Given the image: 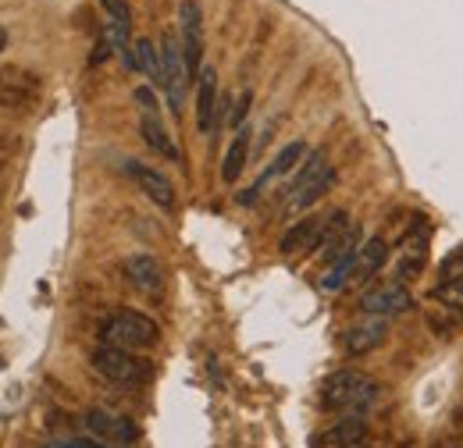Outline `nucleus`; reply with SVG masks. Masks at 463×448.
<instances>
[{"label":"nucleus","instance_id":"nucleus-13","mask_svg":"<svg viewBox=\"0 0 463 448\" xmlns=\"http://www.w3.org/2000/svg\"><path fill=\"white\" fill-rule=\"evenodd\" d=\"M325 221H328V218H303V221H296L289 231L279 238V249H282L286 257L321 249V238H325Z\"/></svg>","mask_w":463,"mask_h":448},{"label":"nucleus","instance_id":"nucleus-7","mask_svg":"<svg viewBox=\"0 0 463 448\" xmlns=\"http://www.w3.org/2000/svg\"><path fill=\"white\" fill-rule=\"evenodd\" d=\"M157 47H161V89L168 93L172 114H182V93H185V82H189L185 61H182V47H178V40H175L172 33L161 36Z\"/></svg>","mask_w":463,"mask_h":448},{"label":"nucleus","instance_id":"nucleus-20","mask_svg":"<svg viewBox=\"0 0 463 448\" xmlns=\"http://www.w3.org/2000/svg\"><path fill=\"white\" fill-rule=\"evenodd\" d=\"M250 128L242 125V128H235V139H232L229 154H225V164H222V178L225 182H235L239 174H242V168H246V161H250Z\"/></svg>","mask_w":463,"mask_h":448},{"label":"nucleus","instance_id":"nucleus-4","mask_svg":"<svg viewBox=\"0 0 463 448\" xmlns=\"http://www.w3.org/2000/svg\"><path fill=\"white\" fill-rule=\"evenodd\" d=\"M332 185H335V168L328 164L325 150L307 154V161H303V168H299V174H296V182H292V189H289V210H307V207H314Z\"/></svg>","mask_w":463,"mask_h":448},{"label":"nucleus","instance_id":"nucleus-19","mask_svg":"<svg viewBox=\"0 0 463 448\" xmlns=\"http://www.w3.org/2000/svg\"><path fill=\"white\" fill-rule=\"evenodd\" d=\"M424 260H428V228H424V235L417 238V228L410 231V238L403 242V249H400V267H396V281H410L420 275V267H424Z\"/></svg>","mask_w":463,"mask_h":448},{"label":"nucleus","instance_id":"nucleus-21","mask_svg":"<svg viewBox=\"0 0 463 448\" xmlns=\"http://www.w3.org/2000/svg\"><path fill=\"white\" fill-rule=\"evenodd\" d=\"M360 246H364V242H360ZM360 246L349 249L346 257H339L335 264H328V271L321 275V292H343L349 281H353V267H356V253H360Z\"/></svg>","mask_w":463,"mask_h":448},{"label":"nucleus","instance_id":"nucleus-26","mask_svg":"<svg viewBox=\"0 0 463 448\" xmlns=\"http://www.w3.org/2000/svg\"><path fill=\"white\" fill-rule=\"evenodd\" d=\"M250 100H253V97H250V89H246V93L239 97V107L232 111V125H235V128H242V117H246V111H250Z\"/></svg>","mask_w":463,"mask_h":448},{"label":"nucleus","instance_id":"nucleus-18","mask_svg":"<svg viewBox=\"0 0 463 448\" xmlns=\"http://www.w3.org/2000/svg\"><path fill=\"white\" fill-rule=\"evenodd\" d=\"M389 260V242L382 238V235H371L364 246H360V253H356V267H353V281H371L378 271H382V264Z\"/></svg>","mask_w":463,"mask_h":448},{"label":"nucleus","instance_id":"nucleus-16","mask_svg":"<svg viewBox=\"0 0 463 448\" xmlns=\"http://www.w3.org/2000/svg\"><path fill=\"white\" fill-rule=\"evenodd\" d=\"M303 161H307V143H299V139H296V143H289V146H282V150H279V157L271 161V168L260 174V182H257V185H253L246 196H239V203H253L264 182H271L275 174H289V171L296 168V164H303Z\"/></svg>","mask_w":463,"mask_h":448},{"label":"nucleus","instance_id":"nucleus-25","mask_svg":"<svg viewBox=\"0 0 463 448\" xmlns=\"http://www.w3.org/2000/svg\"><path fill=\"white\" fill-rule=\"evenodd\" d=\"M132 100L143 107V114H154V117H157V107H161V104H157V93H154L150 86H136V89H132Z\"/></svg>","mask_w":463,"mask_h":448},{"label":"nucleus","instance_id":"nucleus-11","mask_svg":"<svg viewBox=\"0 0 463 448\" xmlns=\"http://www.w3.org/2000/svg\"><path fill=\"white\" fill-rule=\"evenodd\" d=\"M367 438H371V427L364 416H343L314 438V448H367Z\"/></svg>","mask_w":463,"mask_h":448},{"label":"nucleus","instance_id":"nucleus-6","mask_svg":"<svg viewBox=\"0 0 463 448\" xmlns=\"http://www.w3.org/2000/svg\"><path fill=\"white\" fill-rule=\"evenodd\" d=\"M360 310L367 313V317H385V321H392V317H403L413 310V295H410V288H406L403 281H382V285H374V288H367L364 295H360Z\"/></svg>","mask_w":463,"mask_h":448},{"label":"nucleus","instance_id":"nucleus-8","mask_svg":"<svg viewBox=\"0 0 463 448\" xmlns=\"http://www.w3.org/2000/svg\"><path fill=\"white\" fill-rule=\"evenodd\" d=\"M82 427L100 445H132L139 438V431H136V424L128 416H118V413H108V409H90L82 416Z\"/></svg>","mask_w":463,"mask_h":448},{"label":"nucleus","instance_id":"nucleus-22","mask_svg":"<svg viewBox=\"0 0 463 448\" xmlns=\"http://www.w3.org/2000/svg\"><path fill=\"white\" fill-rule=\"evenodd\" d=\"M136 61H139V71H146L154 86H161V47L154 40H136Z\"/></svg>","mask_w":463,"mask_h":448},{"label":"nucleus","instance_id":"nucleus-12","mask_svg":"<svg viewBox=\"0 0 463 448\" xmlns=\"http://www.w3.org/2000/svg\"><path fill=\"white\" fill-rule=\"evenodd\" d=\"M385 338H389V321H385V317H367V321L346 328L343 345H346L349 356H367V352H374L378 345H385Z\"/></svg>","mask_w":463,"mask_h":448},{"label":"nucleus","instance_id":"nucleus-24","mask_svg":"<svg viewBox=\"0 0 463 448\" xmlns=\"http://www.w3.org/2000/svg\"><path fill=\"white\" fill-rule=\"evenodd\" d=\"M100 7L108 14V25L132 29V7H128V0H100Z\"/></svg>","mask_w":463,"mask_h":448},{"label":"nucleus","instance_id":"nucleus-10","mask_svg":"<svg viewBox=\"0 0 463 448\" xmlns=\"http://www.w3.org/2000/svg\"><path fill=\"white\" fill-rule=\"evenodd\" d=\"M218 71L211 64H203V71L196 75V128L200 135H214L218 132Z\"/></svg>","mask_w":463,"mask_h":448},{"label":"nucleus","instance_id":"nucleus-17","mask_svg":"<svg viewBox=\"0 0 463 448\" xmlns=\"http://www.w3.org/2000/svg\"><path fill=\"white\" fill-rule=\"evenodd\" d=\"M139 135H143V143H146V146H150L157 157H165V161H172V164H178V161H182V154H178L175 139L168 135V128L161 125V117L143 114V121H139Z\"/></svg>","mask_w":463,"mask_h":448},{"label":"nucleus","instance_id":"nucleus-27","mask_svg":"<svg viewBox=\"0 0 463 448\" xmlns=\"http://www.w3.org/2000/svg\"><path fill=\"white\" fill-rule=\"evenodd\" d=\"M51 448H104L100 442H64V445H51Z\"/></svg>","mask_w":463,"mask_h":448},{"label":"nucleus","instance_id":"nucleus-9","mask_svg":"<svg viewBox=\"0 0 463 448\" xmlns=\"http://www.w3.org/2000/svg\"><path fill=\"white\" fill-rule=\"evenodd\" d=\"M121 168H125V174L139 185V192H143L150 203H157L161 210H175V185L165 171L150 168V164H143V161H125Z\"/></svg>","mask_w":463,"mask_h":448},{"label":"nucleus","instance_id":"nucleus-14","mask_svg":"<svg viewBox=\"0 0 463 448\" xmlns=\"http://www.w3.org/2000/svg\"><path fill=\"white\" fill-rule=\"evenodd\" d=\"M40 100V82H36V75H4L0 79V104L4 107H18V111H29L33 104Z\"/></svg>","mask_w":463,"mask_h":448},{"label":"nucleus","instance_id":"nucleus-23","mask_svg":"<svg viewBox=\"0 0 463 448\" xmlns=\"http://www.w3.org/2000/svg\"><path fill=\"white\" fill-rule=\"evenodd\" d=\"M435 295L449 306V310H460L463 313V271H453V275H446V281L435 288Z\"/></svg>","mask_w":463,"mask_h":448},{"label":"nucleus","instance_id":"nucleus-1","mask_svg":"<svg viewBox=\"0 0 463 448\" xmlns=\"http://www.w3.org/2000/svg\"><path fill=\"white\" fill-rule=\"evenodd\" d=\"M382 398V385L364 370H335L321 385V406L339 416H367Z\"/></svg>","mask_w":463,"mask_h":448},{"label":"nucleus","instance_id":"nucleus-2","mask_svg":"<svg viewBox=\"0 0 463 448\" xmlns=\"http://www.w3.org/2000/svg\"><path fill=\"white\" fill-rule=\"evenodd\" d=\"M100 341L115 349H128V352H146L161 341V328L154 317L139 310H118L100 321Z\"/></svg>","mask_w":463,"mask_h":448},{"label":"nucleus","instance_id":"nucleus-3","mask_svg":"<svg viewBox=\"0 0 463 448\" xmlns=\"http://www.w3.org/2000/svg\"><path fill=\"white\" fill-rule=\"evenodd\" d=\"M90 363H93V370L104 374L108 381L128 385V388L146 385V381L154 378V363H150V359H143L139 352H128V349H115V345H100V349H93Z\"/></svg>","mask_w":463,"mask_h":448},{"label":"nucleus","instance_id":"nucleus-15","mask_svg":"<svg viewBox=\"0 0 463 448\" xmlns=\"http://www.w3.org/2000/svg\"><path fill=\"white\" fill-rule=\"evenodd\" d=\"M125 275L128 281L139 288V292H161V285H165V267H161V260L157 257H150V253H132L128 260H125Z\"/></svg>","mask_w":463,"mask_h":448},{"label":"nucleus","instance_id":"nucleus-5","mask_svg":"<svg viewBox=\"0 0 463 448\" xmlns=\"http://www.w3.org/2000/svg\"><path fill=\"white\" fill-rule=\"evenodd\" d=\"M178 47L185 61V75L189 82H196V75L203 71V11L196 0H182L178 7Z\"/></svg>","mask_w":463,"mask_h":448},{"label":"nucleus","instance_id":"nucleus-28","mask_svg":"<svg viewBox=\"0 0 463 448\" xmlns=\"http://www.w3.org/2000/svg\"><path fill=\"white\" fill-rule=\"evenodd\" d=\"M4 51H7V29L0 25V54H4Z\"/></svg>","mask_w":463,"mask_h":448}]
</instances>
